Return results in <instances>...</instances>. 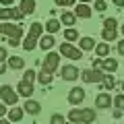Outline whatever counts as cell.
Listing matches in <instances>:
<instances>
[{"label":"cell","mask_w":124,"mask_h":124,"mask_svg":"<svg viewBox=\"0 0 124 124\" xmlns=\"http://www.w3.org/2000/svg\"><path fill=\"white\" fill-rule=\"evenodd\" d=\"M68 120L72 124H91L95 122V110L93 108H72L68 112Z\"/></svg>","instance_id":"obj_1"},{"label":"cell","mask_w":124,"mask_h":124,"mask_svg":"<svg viewBox=\"0 0 124 124\" xmlns=\"http://www.w3.org/2000/svg\"><path fill=\"white\" fill-rule=\"evenodd\" d=\"M41 33H44V25H41V23H31V27H29V33H27L25 41H23V48H25L27 52L35 50V46H37V41H39Z\"/></svg>","instance_id":"obj_2"},{"label":"cell","mask_w":124,"mask_h":124,"mask_svg":"<svg viewBox=\"0 0 124 124\" xmlns=\"http://www.w3.org/2000/svg\"><path fill=\"white\" fill-rule=\"evenodd\" d=\"M0 33L6 35V39H21L23 27L21 25H13V23H0Z\"/></svg>","instance_id":"obj_3"},{"label":"cell","mask_w":124,"mask_h":124,"mask_svg":"<svg viewBox=\"0 0 124 124\" xmlns=\"http://www.w3.org/2000/svg\"><path fill=\"white\" fill-rule=\"evenodd\" d=\"M0 97H2V103H6V106H17L19 93L13 91L10 85H2V87H0Z\"/></svg>","instance_id":"obj_4"},{"label":"cell","mask_w":124,"mask_h":124,"mask_svg":"<svg viewBox=\"0 0 124 124\" xmlns=\"http://www.w3.org/2000/svg\"><path fill=\"white\" fill-rule=\"evenodd\" d=\"M60 54L64 58H70V60H81L83 58V50L81 48H75L72 44H60Z\"/></svg>","instance_id":"obj_5"},{"label":"cell","mask_w":124,"mask_h":124,"mask_svg":"<svg viewBox=\"0 0 124 124\" xmlns=\"http://www.w3.org/2000/svg\"><path fill=\"white\" fill-rule=\"evenodd\" d=\"M58 64H60V54L50 52L48 56H46L44 64H41V70H46V72H50V75H54V72H56V68H58Z\"/></svg>","instance_id":"obj_6"},{"label":"cell","mask_w":124,"mask_h":124,"mask_svg":"<svg viewBox=\"0 0 124 124\" xmlns=\"http://www.w3.org/2000/svg\"><path fill=\"white\" fill-rule=\"evenodd\" d=\"M103 70H93V68H87V70H81V79L85 83H101L103 81Z\"/></svg>","instance_id":"obj_7"},{"label":"cell","mask_w":124,"mask_h":124,"mask_svg":"<svg viewBox=\"0 0 124 124\" xmlns=\"http://www.w3.org/2000/svg\"><path fill=\"white\" fill-rule=\"evenodd\" d=\"M85 89L83 87H72L70 91H68V103L70 106H79L81 101H85Z\"/></svg>","instance_id":"obj_8"},{"label":"cell","mask_w":124,"mask_h":124,"mask_svg":"<svg viewBox=\"0 0 124 124\" xmlns=\"http://www.w3.org/2000/svg\"><path fill=\"white\" fill-rule=\"evenodd\" d=\"M60 77H62L64 81H77V79L81 77V72H79V68H77V66H72V64H66V66H62Z\"/></svg>","instance_id":"obj_9"},{"label":"cell","mask_w":124,"mask_h":124,"mask_svg":"<svg viewBox=\"0 0 124 124\" xmlns=\"http://www.w3.org/2000/svg\"><path fill=\"white\" fill-rule=\"evenodd\" d=\"M33 91H35V89H33V85H31V83L21 81V83L17 85V93H19V95H23V97H27V99L33 95Z\"/></svg>","instance_id":"obj_10"},{"label":"cell","mask_w":124,"mask_h":124,"mask_svg":"<svg viewBox=\"0 0 124 124\" xmlns=\"http://www.w3.org/2000/svg\"><path fill=\"white\" fill-rule=\"evenodd\" d=\"M23 110H25L27 114H31V116H37L41 112V106H39V101H35V99H27L25 106H23Z\"/></svg>","instance_id":"obj_11"},{"label":"cell","mask_w":124,"mask_h":124,"mask_svg":"<svg viewBox=\"0 0 124 124\" xmlns=\"http://www.w3.org/2000/svg\"><path fill=\"white\" fill-rule=\"evenodd\" d=\"M95 108H112V95H108L106 91L99 93L95 97Z\"/></svg>","instance_id":"obj_12"},{"label":"cell","mask_w":124,"mask_h":124,"mask_svg":"<svg viewBox=\"0 0 124 124\" xmlns=\"http://www.w3.org/2000/svg\"><path fill=\"white\" fill-rule=\"evenodd\" d=\"M23 114H25V110H23V108H10V110H8V114H6V116H8V120H10V122H19V120H21L23 118Z\"/></svg>","instance_id":"obj_13"},{"label":"cell","mask_w":124,"mask_h":124,"mask_svg":"<svg viewBox=\"0 0 124 124\" xmlns=\"http://www.w3.org/2000/svg\"><path fill=\"white\" fill-rule=\"evenodd\" d=\"M8 68H13V70H21L23 66H25V60H23L21 56H13V58H8Z\"/></svg>","instance_id":"obj_14"},{"label":"cell","mask_w":124,"mask_h":124,"mask_svg":"<svg viewBox=\"0 0 124 124\" xmlns=\"http://www.w3.org/2000/svg\"><path fill=\"white\" fill-rule=\"evenodd\" d=\"M19 8L23 10V15L35 13V0H21V6H19Z\"/></svg>","instance_id":"obj_15"},{"label":"cell","mask_w":124,"mask_h":124,"mask_svg":"<svg viewBox=\"0 0 124 124\" xmlns=\"http://www.w3.org/2000/svg\"><path fill=\"white\" fill-rule=\"evenodd\" d=\"M75 15L79 19H89V17H91V8H89V4H79L75 8Z\"/></svg>","instance_id":"obj_16"},{"label":"cell","mask_w":124,"mask_h":124,"mask_svg":"<svg viewBox=\"0 0 124 124\" xmlns=\"http://www.w3.org/2000/svg\"><path fill=\"white\" fill-rule=\"evenodd\" d=\"M79 48L83 50V52L93 50V48H95V39H93V37H81V39H79Z\"/></svg>","instance_id":"obj_17"},{"label":"cell","mask_w":124,"mask_h":124,"mask_svg":"<svg viewBox=\"0 0 124 124\" xmlns=\"http://www.w3.org/2000/svg\"><path fill=\"white\" fill-rule=\"evenodd\" d=\"M54 44H56V41H54L52 35H41V37H39V48H41V50H52Z\"/></svg>","instance_id":"obj_18"},{"label":"cell","mask_w":124,"mask_h":124,"mask_svg":"<svg viewBox=\"0 0 124 124\" xmlns=\"http://www.w3.org/2000/svg\"><path fill=\"white\" fill-rule=\"evenodd\" d=\"M116 68H118V60H116V58H103V70L106 72H114Z\"/></svg>","instance_id":"obj_19"},{"label":"cell","mask_w":124,"mask_h":124,"mask_svg":"<svg viewBox=\"0 0 124 124\" xmlns=\"http://www.w3.org/2000/svg\"><path fill=\"white\" fill-rule=\"evenodd\" d=\"M60 25H62V23L58 21V19H50V21L46 23V31L52 35V33H56V31H60Z\"/></svg>","instance_id":"obj_20"},{"label":"cell","mask_w":124,"mask_h":124,"mask_svg":"<svg viewBox=\"0 0 124 124\" xmlns=\"http://www.w3.org/2000/svg\"><path fill=\"white\" fill-rule=\"evenodd\" d=\"M95 54H97V58H108V54H110V46L103 41V44H97L95 46Z\"/></svg>","instance_id":"obj_21"},{"label":"cell","mask_w":124,"mask_h":124,"mask_svg":"<svg viewBox=\"0 0 124 124\" xmlns=\"http://www.w3.org/2000/svg\"><path fill=\"white\" fill-rule=\"evenodd\" d=\"M101 37H103V41H116V37H118V33H116V29H106L103 27V31H101Z\"/></svg>","instance_id":"obj_22"},{"label":"cell","mask_w":124,"mask_h":124,"mask_svg":"<svg viewBox=\"0 0 124 124\" xmlns=\"http://www.w3.org/2000/svg\"><path fill=\"white\" fill-rule=\"evenodd\" d=\"M62 25H75L77 23V15L75 13H62Z\"/></svg>","instance_id":"obj_23"},{"label":"cell","mask_w":124,"mask_h":124,"mask_svg":"<svg viewBox=\"0 0 124 124\" xmlns=\"http://www.w3.org/2000/svg\"><path fill=\"white\" fill-rule=\"evenodd\" d=\"M101 83H103V87H106V91H112V89L116 87V79H114V75H106Z\"/></svg>","instance_id":"obj_24"},{"label":"cell","mask_w":124,"mask_h":124,"mask_svg":"<svg viewBox=\"0 0 124 124\" xmlns=\"http://www.w3.org/2000/svg\"><path fill=\"white\" fill-rule=\"evenodd\" d=\"M52 79H54V77L50 75V72H46V70H41L39 75H37V81H39V83L44 85V87H46V85H50V83H52Z\"/></svg>","instance_id":"obj_25"},{"label":"cell","mask_w":124,"mask_h":124,"mask_svg":"<svg viewBox=\"0 0 124 124\" xmlns=\"http://www.w3.org/2000/svg\"><path fill=\"white\" fill-rule=\"evenodd\" d=\"M64 39H66V41H75V39H79V33H77V29L68 27V29L64 31Z\"/></svg>","instance_id":"obj_26"},{"label":"cell","mask_w":124,"mask_h":124,"mask_svg":"<svg viewBox=\"0 0 124 124\" xmlns=\"http://www.w3.org/2000/svg\"><path fill=\"white\" fill-rule=\"evenodd\" d=\"M13 19V8H0V21H8Z\"/></svg>","instance_id":"obj_27"},{"label":"cell","mask_w":124,"mask_h":124,"mask_svg":"<svg viewBox=\"0 0 124 124\" xmlns=\"http://www.w3.org/2000/svg\"><path fill=\"white\" fill-rule=\"evenodd\" d=\"M35 79H37V75H35L33 70H25V75H23V81H25V83H31V85H33V81H35Z\"/></svg>","instance_id":"obj_28"},{"label":"cell","mask_w":124,"mask_h":124,"mask_svg":"<svg viewBox=\"0 0 124 124\" xmlns=\"http://www.w3.org/2000/svg\"><path fill=\"white\" fill-rule=\"evenodd\" d=\"M50 124H66V118L62 114H54L52 118H50Z\"/></svg>","instance_id":"obj_29"},{"label":"cell","mask_w":124,"mask_h":124,"mask_svg":"<svg viewBox=\"0 0 124 124\" xmlns=\"http://www.w3.org/2000/svg\"><path fill=\"white\" fill-rule=\"evenodd\" d=\"M93 70H103V58H93Z\"/></svg>","instance_id":"obj_30"},{"label":"cell","mask_w":124,"mask_h":124,"mask_svg":"<svg viewBox=\"0 0 124 124\" xmlns=\"http://www.w3.org/2000/svg\"><path fill=\"white\" fill-rule=\"evenodd\" d=\"M114 108H118V110L124 108V95H116L114 97Z\"/></svg>","instance_id":"obj_31"},{"label":"cell","mask_w":124,"mask_h":124,"mask_svg":"<svg viewBox=\"0 0 124 124\" xmlns=\"http://www.w3.org/2000/svg\"><path fill=\"white\" fill-rule=\"evenodd\" d=\"M106 8H108L106 0H95V10H97V13H103Z\"/></svg>","instance_id":"obj_32"},{"label":"cell","mask_w":124,"mask_h":124,"mask_svg":"<svg viewBox=\"0 0 124 124\" xmlns=\"http://www.w3.org/2000/svg\"><path fill=\"white\" fill-rule=\"evenodd\" d=\"M103 25H106V29H116L118 21H116V19H106V21H103Z\"/></svg>","instance_id":"obj_33"},{"label":"cell","mask_w":124,"mask_h":124,"mask_svg":"<svg viewBox=\"0 0 124 124\" xmlns=\"http://www.w3.org/2000/svg\"><path fill=\"white\" fill-rule=\"evenodd\" d=\"M23 17H25V15H23L21 8H13V19H15V21H21Z\"/></svg>","instance_id":"obj_34"},{"label":"cell","mask_w":124,"mask_h":124,"mask_svg":"<svg viewBox=\"0 0 124 124\" xmlns=\"http://www.w3.org/2000/svg\"><path fill=\"white\" fill-rule=\"evenodd\" d=\"M56 6H72L75 4V0H54Z\"/></svg>","instance_id":"obj_35"},{"label":"cell","mask_w":124,"mask_h":124,"mask_svg":"<svg viewBox=\"0 0 124 124\" xmlns=\"http://www.w3.org/2000/svg\"><path fill=\"white\" fill-rule=\"evenodd\" d=\"M6 58H8V54H6V48H2V46H0V62H6Z\"/></svg>","instance_id":"obj_36"},{"label":"cell","mask_w":124,"mask_h":124,"mask_svg":"<svg viewBox=\"0 0 124 124\" xmlns=\"http://www.w3.org/2000/svg\"><path fill=\"white\" fill-rule=\"evenodd\" d=\"M118 54H120V56H124V39L118 41Z\"/></svg>","instance_id":"obj_37"},{"label":"cell","mask_w":124,"mask_h":124,"mask_svg":"<svg viewBox=\"0 0 124 124\" xmlns=\"http://www.w3.org/2000/svg\"><path fill=\"white\" fill-rule=\"evenodd\" d=\"M6 103H0V118H2V116H4V114H8V110H6Z\"/></svg>","instance_id":"obj_38"},{"label":"cell","mask_w":124,"mask_h":124,"mask_svg":"<svg viewBox=\"0 0 124 124\" xmlns=\"http://www.w3.org/2000/svg\"><path fill=\"white\" fill-rule=\"evenodd\" d=\"M6 66H8L6 62H0V75H4V72H6Z\"/></svg>","instance_id":"obj_39"},{"label":"cell","mask_w":124,"mask_h":124,"mask_svg":"<svg viewBox=\"0 0 124 124\" xmlns=\"http://www.w3.org/2000/svg\"><path fill=\"white\" fill-rule=\"evenodd\" d=\"M13 2H15V0H0V4H2V6H10Z\"/></svg>","instance_id":"obj_40"},{"label":"cell","mask_w":124,"mask_h":124,"mask_svg":"<svg viewBox=\"0 0 124 124\" xmlns=\"http://www.w3.org/2000/svg\"><path fill=\"white\" fill-rule=\"evenodd\" d=\"M112 2H114L116 6H124V0H112Z\"/></svg>","instance_id":"obj_41"},{"label":"cell","mask_w":124,"mask_h":124,"mask_svg":"<svg viewBox=\"0 0 124 124\" xmlns=\"http://www.w3.org/2000/svg\"><path fill=\"white\" fill-rule=\"evenodd\" d=\"M0 124H13V122H10V120H2V118H0Z\"/></svg>","instance_id":"obj_42"},{"label":"cell","mask_w":124,"mask_h":124,"mask_svg":"<svg viewBox=\"0 0 124 124\" xmlns=\"http://www.w3.org/2000/svg\"><path fill=\"white\" fill-rule=\"evenodd\" d=\"M87 2H91V0H81V4H87Z\"/></svg>","instance_id":"obj_43"},{"label":"cell","mask_w":124,"mask_h":124,"mask_svg":"<svg viewBox=\"0 0 124 124\" xmlns=\"http://www.w3.org/2000/svg\"><path fill=\"white\" fill-rule=\"evenodd\" d=\"M120 29H122V35H124V25H122V27H120Z\"/></svg>","instance_id":"obj_44"},{"label":"cell","mask_w":124,"mask_h":124,"mask_svg":"<svg viewBox=\"0 0 124 124\" xmlns=\"http://www.w3.org/2000/svg\"><path fill=\"white\" fill-rule=\"evenodd\" d=\"M122 91H124V81H122Z\"/></svg>","instance_id":"obj_45"}]
</instances>
